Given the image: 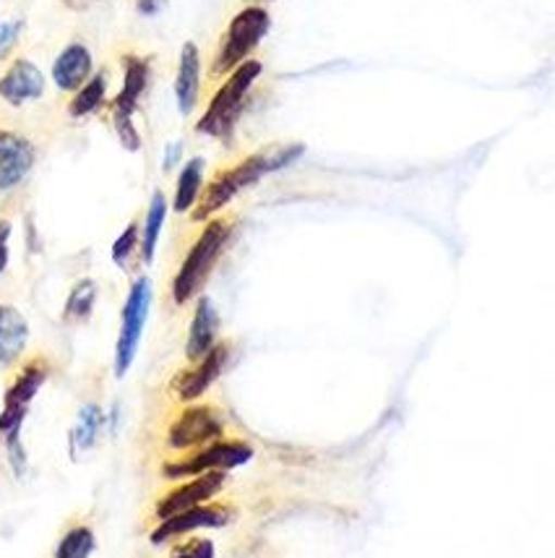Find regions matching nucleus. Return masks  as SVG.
<instances>
[{
	"instance_id": "obj_1",
	"label": "nucleus",
	"mask_w": 555,
	"mask_h": 558,
	"mask_svg": "<svg viewBox=\"0 0 555 558\" xmlns=\"http://www.w3.org/2000/svg\"><path fill=\"white\" fill-rule=\"evenodd\" d=\"M303 152H306L303 144H269L267 149H259V152L248 154L246 160H240L237 165L220 170V173L209 181V186L198 194L194 222L209 220L211 214L222 212V209L227 207L240 190H246L254 186V183H259L263 175L276 173V170L293 165Z\"/></svg>"
},
{
	"instance_id": "obj_2",
	"label": "nucleus",
	"mask_w": 555,
	"mask_h": 558,
	"mask_svg": "<svg viewBox=\"0 0 555 558\" xmlns=\"http://www.w3.org/2000/svg\"><path fill=\"white\" fill-rule=\"evenodd\" d=\"M233 230L235 216H214V220L207 222V227L201 230V235L190 246L173 280V300L177 306H185L201 293V287L207 285L211 272H214L217 261L222 259L230 238H233Z\"/></svg>"
},
{
	"instance_id": "obj_3",
	"label": "nucleus",
	"mask_w": 555,
	"mask_h": 558,
	"mask_svg": "<svg viewBox=\"0 0 555 558\" xmlns=\"http://www.w3.org/2000/svg\"><path fill=\"white\" fill-rule=\"evenodd\" d=\"M263 65L259 61H248L240 63L233 74L227 76V82L222 84V89L211 97L207 113L201 115V121L196 123L198 134L214 136V139H230L233 134L237 115L243 113V100L250 91V87L256 84V78L261 76Z\"/></svg>"
},
{
	"instance_id": "obj_4",
	"label": "nucleus",
	"mask_w": 555,
	"mask_h": 558,
	"mask_svg": "<svg viewBox=\"0 0 555 558\" xmlns=\"http://www.w3.org/2000/svg\"><path fill=\"white\" fill-rule=\"evenodd\" d=\"M269 26H272V16L263 5H246L243 11H237L220 39V50L211 63V76L233 74L237 65L246 63L250 52L269 35Z\"/></svg>"
},
{
	"instance_id": "obj_5",
	"label": "nucleus",
	"mask_w": 555,
	"mask_h": 558,
	"mask_svg": "<svg viewBox=\"0 0 555 558\" xmlns=\"http://www.w3.org/2000/svg\"><path fill=\"white\" fill-rule=\"evenodd\" d=\"M50 360L45 356H35L26 360L22 369L16 371V376L11 379L9 389L3 394V412H0V442L22 436V425L26 420V412H29L32 399L37 397L45 381L50 379Z\"/></svg>"
},
{
	"instance_id": "obj_6",
	"label": "nucleus",
	"mask_w": 555,
	"mask_h": 558,
	"mask_svg": "<svg viewBox=\"0 0 555 558\" xmlns=\"http://www.w3.org/2000/svg\"><path fill=\"white\" fill-rule=\"evenodd\" d=\"M123 89L121 95L112 100V126H115L118 141L128 152H138L141 149V134L134 126V115L141 102V95L149 87V61L147 58L128 55L123 63Z\"/></svg>"
},
{
	"instance_id": "obj_7",
	"label": "nucleus",
	"mask_w": 555,
	"mask_h": 558,
	"mask_svg": "<svg viewBox=\"0 0 555 558\" xmlns=\"http://www.w3.org/2000/svg\"><path fill=\"white\" fill-rule=\"evenodd\" d=\"M149 306H151V282L149 277H138L131 285L128 298H125L123 313H121V334H118L115 343V376L123 379L134 365L138 345H141L144 326L149 319Z\"/></svg>"
},
{
	"instance_id": "obj_8",
	"label": "nucleus",
	"mask_w": 555,
	"mask_h": 558,
	"mask_svg": "<svg viewBox=\"0 0 555 558\" xmlns=\"http://www.w3.org/2000/svg\"><path fill=\"white\" fill-rule=\"evenodd\" d=\"M254 457V449L246 442H237V438H220V442H211L201 449L190 451V457L177 459V462H168L162 468V475L168 481H181V478H196L211 470H233L246 464Z\"/></svg>"
},
{
	"instance_id": "obj_9",
	"label": "nucleus",
	"mask_w": 555,
	"mask_h": 558,
	"mask_svg": "<svg viewBox=\"0 0 555 558\" xmlns=\"http://www.w3.org/2000/svg\"><path fill=\"white\" fill-rule=\"evenodd\" d=\"M224 436V423L211 405H188L177 412L168 429V446L173 451H196Z\"/></svg>"
},
{
	"instance_id": "obj_10",
	"label": "nucleus",
	"mask_w": 555,
	"mask_h": 558,
	"mask_svg": "<svg viewBox=\"0 0 555 558\" xmlns=\"http://www.w3.org/2000/svg\"><path fill=\"white\" fill-rule=\"evenodd\" d=\"M224 481H227V475H224L222 470H211V472H203V475L190 478L188 483L175 485L173 491H168V494L157 501L155 517L162 522L168 520V517L181 514L185 509L201 507V504L211 501V498L220 494L224 488Z\"/></svg>"
},
{
	"instance_id": "obj_11",
	"label": "nucleus",
	"mask_w": 555,
	"mask_h": 558,
	"mask_svg": "<svg viewBox=\"0 0 555 558\" xmlns=\"http://www.w3.org/2000/svg\"><path fill=\"white\" fill-rule=\"evenodd\" d=\"M227 358H230V343L214 345L207 356L196 360L190 369L177 373L173 384H170V392H173L181 402H196V399L201 397V394H207L209 386L222 376Z\"/></svg>"
},
{
	"instance_id": "obj_12",
	"label": "nucleus",
	"mask_w": 555,
	"mask_h": 558,
	"mask_svg": "<svg viewBox=\"0 0 555 558\" xmlns=\"http://www.w3.org/2000/svg\"><path fill=\"white\" fill-rule=\"evenodd\" d=\"M37 149L26 136L0 128V190H13L35 170Z\"/></svg>"
},
{
	"instance_id": "obj_13",
	"label": "nucleus",
	"mask_w": 555,
	"mask_h": 558,
	"mask_svg": "<svg viewBox=\"0 0 555 558\" xmlns=\"http://www.w3.org/2000/svg\"><path fill=\"white\" fill-rule=\"evenodd\" d=\"M230 517H233V507L227 504H201V507L185 509L181 514L168 517L157 524V530L151 533V543H168L173 537L188 535L194 530L201 528H220V524H227Z\"/></svg>"
},
{
	"instance_id": "obj_14",
	"label": "nucleus",
	"mask_w": 555,
	"mask_h": 558,
	"mask_svg": "<svg viewBox=\"0 0 555 558\" xmlns=\"http://www.w3.org/2000/svg\"><path fill=\"white\" fill-rule=\"evenodd\" d=\"M45 95V76L35 63L18 58L0 76V100L9 102L11 108H22L26 102H35Z\"/></svg>"
},
{
	"instance_id": "obj_15",
	"label": "nucleus",
	"mask_w": 555,
	"mask_h": 558,
	"mask_svg": "<svg viewBox=\"0 0 555 558\" xmlns=\"http://www.w3.org/2000/svg\"><path fill=\"white\" fill-rule=\"evenodd\" d=\"M91 52L84 42H71L52 63V82L61 91H78L91 78Z\"/></svg>"
},
{
	"instance_id": "obj_16",
	"label": "nucleus",
	"mask_w": 555,
	"mask_h": 558,
	"mask_svg": "<svg viewBox=\"0 0 555 558\" xmlns=\"http://www.w3.org/2000/svg\"><path fill=\"white\" fill-rule=\"evenodd\" d=\"M198 89H201V52H198L194 42H185L175 76V100L181 115L194 113L198 102Z\"/></svg>"
},
{
	"instance_id": "obj_17",
	"label": "nucleus",
	"mask_w": 555,
	"mask_h": 558,
	"mask_svg": "<svg viewBox=\"0 0 555 558\" xmlns=\"http://www.w3.org/2000/svg\"><path fill=\"white\" fill-rule=\"evenodd\" d=\"M217 334H220V317H217V308L209 298H201L196 306L194 321H190L188 343H185V358H188L190 363L201 360L211 347L217 345Z\"/></svg>"
},
{
	"instance_id": "obj_18",
	"label": "nucleus",
	"mask_w": 555,
	"mask_h": 558,
	"mask_svg": "<svg viewBox=\"0 0 555 558\" xmlns=\"http://www.w3.org/2000/svg\"><path fill=\"white\" fill-rule=\"evenodd\" d=\"M29 343V324L18 308L0 303V365L18 363Z\"/></svg>"
},
{
	"instance_id": "obj_19",
	"label": "nucleus",
	"mask_w": 555,
	"mask_h": 558,
	"mask_svg": "<svg viewBox=\"0 0 555 558\" xmlns=\"http://www.w3.org/2000/svg\"><path fill=\"white\" fill-rule=\"evenodd\" d=\"M164 216H168V199H164L162 190H155V196H151V203H149L147 220H144L141 240H138V251H141L144 264H151V261H155L157 243H160V235L164 227Z\"/></svg>"
},
{
	"instance_id": "obj_20",
	"label": "nucleus",
	"mask_w": 555,
	"mask_h": 558,
	"mask_svg": "<svg viewBox=\"0 0 555 558\" xmlns=\"http://www.w3.org/2000/svg\"><path fill=\"white\" fill-rule=\"evenodd\" d=\"M104 429V412L99 405H84L71 429V449L89 451L97 444L99 433Z\"/></svg>"
},
{
	"instance_id": "obj_21",
	"label": "nucleus",
	"mask_w": 555,
	"mask_h": 558,
	"mask_svg": "<svg viewBox=\"0 0 555 558\" xmlns=\"http://www.w3.org/2000/svg\"><path fill=\"white\" fill-rule=\"evenodd\" d=\"M201 183H203V160L201 157H194V160L185 162L181 175H177L175 199H173L175 212L183 214L196 207L198 194H201Z\"/></svg>"
},
{
	"instance_id": "obj_22",
	"label": "nucleus",
	"mask_w": 555,
	"mask_h": 558,
	"mask_svg": "<svg viewBox=\"0 0 555 558\" xmlns=\"http://www.w3.org/2000/svg\"><path fill=\"white\" fill-rule=\"evenodd\" d=\"M104 97H108V76L95 74L82 89L74 91V100L69 102V115L76 121L95 115L104 104Z\"/></svg>"
},
{
	"instance_id": "obj_23",
	"label": "nucleus",
	"mask_w": 555,
	"mask_h": 558,
	"mask_svg": "<svg viewBox=\"0 0 555 558\" xmlns=\"http://www.w3.org/2000/svg\"><path fill=\"white\" fill-rule=\"evenodd\" d=\"M95 303H97V282L78 280L74 290L69 293V300H65L63 321L65 324H84V321H89L91 311H95Z\"/></svg>"
},
{
	"instance_id": "obj_24",
	"label": "nucleus",
	"mask_w": 555,
	"mask_h": 558,
	"mask_svg": "<svg viewBox=\"0 0 555 558\" xmlns=\"http://www.w3.org/2000/svg\"><path fill=\"white\" fill-rule=\"evenodd\" d=\"M95 546L97 541L89 524H74V528L61 537V543H58L55 558H91Z\"/></svg>"
},
{
	"instance_id": "obj_25",
	"label": "nucleus",
	"mask_w": 555,
	"mask_h": 558,
	"mask_svg": "<svg viewBox=\"0 0 555 558\" xmlns=\"http://www.w3.org/2000/svg\"><path fill=\"white\" fill-rule=\"evenodd\" d=\"M138 240H141L138 238V225L136 222H131V225L118 235V240L112 243V261H115L121 269L128 266V261L134 259V253L138 251Z\"/></svg>"
},
{
	"instance_id": "obj_26",
	"label": "nucleus",
	"mask_w": 555,
	"mask_h": 558,
	"mask_svg": "<svg viewBox=\"0 0 555 558\" xmlns=\"http://www.w3.org/2000/svg\"><path fill=\"white\" fill-rule=\"evenodd\" d=\"M170 558H214V543L209 537H188L177 543Z\"/></svg>"
},
{
	"instance_id": "obj_27",
	"label": "nucleus",
	"mask_w": 555,
	"mask_h": 558,
	"mask_svg": "<svg viewBox=\"0 0 555 558\" xmlns=\"http://www.w3.org/2000/svg\"><path fill=\"white\" fill-rule=\"evenodd\" d=\"M24 32L22 18H11V22H0V58H5L13 50V45L18 42Z\"/></svg>"
},
{
	"instance_id": "obj_28",
	"label": "nucleus",
	"mask_w": 555,
	"mask_h": 558,
	"mask_svg": "<svg viewBox=\"0 0 555 558\" xmlns=\"http://www.w3.org/2000/svg\"><path fill=\"white\" fill-rule=\"evenodd\" d=\"M11 233H13L11 222L5 220V216H0V274H3L5 269H9V259H11L9 240H11Z\"/></svg>"
},
{
	"instance_id": "obj_29",
	"label": "nucleus",
	"mask_w": 555,
	"mask_h": 558,
	"mask_svg": "<svg viewBox=\"0 0 555 558\" xmlns=\"http://www.w3.org/2000/svg\"><path fill=\"white\" fill-rule=\"evenodd\" d=\"M164 0H136V9L138 13H144V16H157V13L162 11Z\"/></svg>"
},
{
	"instance_id": "obj_30",
	"label": "nucleus",
	"mask_w": 555,
	"mask_h": 558,
	"mask_svg": "<svg viewBox=\"0 0 555 558\" xmlns=\"http://www.w3.org/2000/svg\"><path fill=\"white\" fill-rule=\"evenodd\" d=\"M181 154H183L181 144H170L168 154H164V170H173L177 162H181Z\"/></svg>"
},
{
	"instance_id": "obj_31",
	"label": "nucleus",
	"mask_w": 555,
	"mask_h": 558,
	"mask_svg": "<svg viewBox=\"0 0 555 558\" xmlns=\"http://www.w3.org/2000/svg\"><path fill=\"white\" fill-rule=\"evenodd\" d=\"M259 3H269V0H250V5H259Z\"/></svg>"
}]
</instances>
